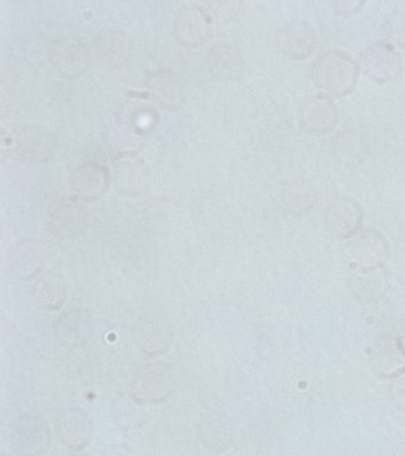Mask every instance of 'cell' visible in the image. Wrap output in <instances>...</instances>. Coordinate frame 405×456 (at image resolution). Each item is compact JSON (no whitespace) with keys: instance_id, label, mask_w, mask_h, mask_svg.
I'll list each match as a JSON object with an SVG mask.
<instances>
[{"instance_id":"6da1fadb","label":"cell","mask_w":405,"mask_h":456,"mask_svg":"<svg viewBox=\"0 0 405 456\" xmlns=\"http://www.w3.org/2000/svg\"><path fill=\"white\" fill-rule=\"evenodd\" d=\"M359 68L351 53L341 49H329L312 64V78L322 94L343 96L357 85Z\"/></svg>"},{"instance_id":"7a4b0ae2","label":"cell","mask_w":405,"mask_h":456,"mask_svg":"<svg viewBox=\"0 0 405 456\" xmlns=\"http://www.w3.org/2000/svg\"><path fill=\"white\" fill-rule=\"evenodd\" d=\"M389 256V245L380 232L368 228L348 239L344 258L353 271L376 269L384 266Z\"/></svg>"},{"instance_id":"3957f363","label":"cell","mask_w":405,"mask_h":456,"mask_svg":"<svg viewBox=\"0 0 405 456\" xmlns=\"http://www.w3.org/2000/svg\"><path fill=\"white\" fill-rule=\"evenodd\" d=\"M323 217L330 234L348 240L361 231L364 210L357 200L350 196H336L327 203Z\"/></svg>"},{"instance_id":"277c9868","label":"cell","mask_w":405,"mask_h":456,"mask_svg":"<svg viewBox=\"0 0 405 456\" xmlns=\"http://www.w3.org/2000/svg\"><path fill=\"white\" fill-rule=\"evenodd\" d=\"M401 63V55L396 46L387 41H379L362 53L360 67L369 78L383 84L396 77Z\"/></svg>"},{"instance_id":"5b68a950","label":"cell","mask_w":405,"mask_h":456,"mask_svg":"<svg viewBox=\"0 0 405 456\" xmlns=\"http://www.w3.org/2000/svg\"><path fill=\"white\" fill-rule=\"evenodd\" d=\"M337 121V109L328 95H312L302 103L301 126L311 134H323L332 130Z\"/></svg>"},{"instance_id":"8992f818","label":"cell","mask_w":405,"mask_h":456,"mask_svg":"<svg viewBox=\"0 0 405 456\" xmlns=\"http://www.w3.org/2000/svg\"><path fill=\"white\" fill-rule=\"evenodd\" d=\"M279 49L294 59H305L311 55L316 45L314 31L304 20L288 21L279 28L277 36Z\"/></svg>"},{"instance_id":"52a82bcc","label":"cell","mask_w":405,"mask_h":456,"mask_svg":"<svg viewBox=\"0 0 405 456\" xmlns=\"http://www.w3.org/2000/svg\"><path fill=\"white\" fill-rule=\"evenodd\" d=\"M373 370L382 378L394 377L405 372V352L400 338L385 337L376 342L371 354Z\"/></svg>"},{"instance_id":"ba28073f","label":"cell","mask_w":405,"mask_h":456,"mask_svg":"<svg viewBox=\"0 0 405 456\" xmlns=\"http://www.w3.org/2000/svg\"><path fill=\"white\" fill-rule=\"evenodd\" d=\"M51 433L38 417H27L20 420L15 431L17 451L24 456H40L49 448Z\"/></svg>"},{"instance_id":"9c48e42d","label":"cell","mask_w":405,"mask_h":456,"mask_svg":"<svg viewBox=\"0 0 405 456\" xmlns=\"http://www.w3.org/2000/svg\"><path fill=\"white\" fill-rule=\"evenodd\" d=\"M386 284L387 274L384 266L354 271L350 281L351 290L355 297L366 305L382 298L386 291Z\"/></svg>"},{"instance_id":"30bf717a","label":"cell","mask_w":405,"mask_h":456,"mask_svg":"<svg viewBox=\"0 0 405 456\" xmlns=\"http://www.w3.org/2000/svg\"><path fill=\"white\" fill-rule=\"evenodd\" d=\"M56 434L66 447L81 449L90 441L92 426L90 419L79 412H67L56 422Z\"/></svg>"},{"instance_id":"8fae6325","label":"cell","mask_w":405,"mask_h":456,"mask_svg":"<svg viewBox=\"0 0 405 456\" xmlns=\"http://www.w3.org/2000/svg\"><path fill=\"white\" fill-rule=\"evenodd\" d=\"M200 440L205 447L211 451L220 452L230 444L231 431L226 423L218 417H211L200 426Z\"/></svg>"},{"instance_id":"7c38bea8","label":"cell","mask_w":405,"mask_h":456,"mask_svg":"<svg viewBox=\"0 0 405 456\" xmlns=\"http://www.w3.org/2000/svg\"><path fill=\"white\" fill-rule=\"evenodd\" d=\"M289 202L288 206L291 212L301 214L307 212L314 206L316 200V191L309 187L308 183L304 181H295L294 187L290 189Z\"/></svg>"},{"instance_id":"4fadbf2b","label":"cell","mask_w":405,"mask_h":456,"mask_svg":"<svg viewBox=\"0 0 405 456\" xmlns=\"http://www.w3.org/2000/svg\"><path fill=\"white\" fill-rule=\"evenodd\" d=\"M383 34L391 45L405 48V10H394L384 20Z\"/></svg>"},{"instance_id":"5bb4252c","label":"cell","mask_w":405,"mask_h":456,"mask_svg":"<svg viewBox=\"0 0 405 456\" xmlns=\"http://www.w3.org/2000/svg\"><path fill=\"white\" fill-rule=\"evenodd\" d=\"M390 392L394 405L401 411H405V372L393 378Z\"/></svg>"},{"instance_id":"9a60e30c","label":"cell","mask_w":405,"mask_h":456,"mask_svg":"<svg viewBox=\"0 0 405 456\" xmlns=\"http://www.w3.org/2000/svg\"><path fill=\"white\" fill-rule=\"evenodd\" d=\"M364 5L362 2H353V0H343V2H334L332 3V6L334 11L336 13H353L355 11L360 9V7Z\"/></svg>"},{"instance_id":"2e32d148","label":"cell","mask_w":405,"mask_h":456,"mask_svg":"<svg viewBox=\"0 0 405 456\" xmlns=\"http://www.w3.org/2000/svg\"><path fill=\"white\" fill-rule=\"evenodd\" d=\"M398 338H400L401 347H403L404 352H405V330L403 331H401V337Z\"/></svg>"}]
</instances>
